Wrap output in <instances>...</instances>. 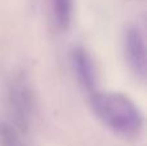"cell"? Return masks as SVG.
I'll use <instances>...</instances> for the list:
<instances>
[{
	"label": "cell",
	"mask_w": 147,
	"mask_h": 146,
	"mask_svg": "<svg viewBox=\"0 0 147 146\" xmlns=\"http://www.w3.org/2000/svg\"><path fill=\"white\" fill-rule=\"evenodd\" d=\"M94 115L112 133L134 139L142 132L145 118L137 103L120 92H98L90 95Z\"/></svg>",
	"instance_id": "cell-1"
},
{
	"label": "cell",
	"mask_w": 147,
	"mask_h": 146,
	"mask_svg": "<svg viewBox=\"0 0 147 146\" xmlns=\"http://www.w3.org/2000/svg\"><path fill=\"white\" fill-rule=\"evenodd\" d=\"M7 106L10 123L22 133L30 129L35 111L34 91L23 72H16L7 83Z\"/></svg>",
	"instance_id": "cell-2"
},
{
	"label": "cell",
	"mask_w": 147,
	"mask_h": 146,
	"mask_svg": "<svg viewBox=\"0 0 147 146\" xmlns=\"http://www.w3.org/2000/svg\"><path fill=\"white\" fill-rule=\"evenodd\" d=\"M123 52L129 70L140 80L146 79L147 48L145 34L138 26L129 25L123 34Z\"/></svg>",
	"instance_id": "cell-3"
},
{
	"label": "cell",
	"mask_w": 147,
	"mask_h": 146,
	"mask_svg": "<svg viewBox=\"0 0 147 146\" xmlns=\"http://www.w3.org/2000/svg\"><path fill=\"white\" fill-rule=\"evenodd\" d=\"M71 66L76 80L84 91L92 95L97 91L98 74L93 57L83 47H76L71 51Z\"/></svg>",
	"instance_id": "cell-4"
},
{
	"label": "cell",
	"mask_w": 147,
	"mask_h": 146,
	"mask_svg": "<svg viewBox=\"0 0 147 146\" xmlns=\"http://www.w3.org/2000/svg\"><path fill=\"white\" fill-rule=\"evenodd\" d=\"M52 20L56 27L61 31H67L74 20V0H49Z\"/></svg>",
	"instance_id": "cell-5"
},
{
	"label": "cell",
	"mask_w": 147,
	"mask_h": 146,
	"mask_svg": "<svg viewBox=\"0 0 147 146\" xmlns=\"http://www.w3.org/2000/svg\"><path fill=\"white\" fill-rule=\"evenodd\" d=\"M23 135L10 122H0V146H28Z\"/></svg>",
	"instance_id": "cell-6"
}]
</instances>
